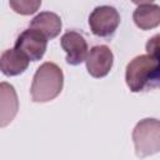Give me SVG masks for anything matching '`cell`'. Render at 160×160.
<instances>
[{"mask_svg":"<svg viewBox=\"0 0 160 160\" xmlns=\"http://www.w3.org/2000/svg\"><path fill=\"white\" fill-rule=\"evenodd\" d=\"M126 85L132 92L149 91L159 86L160 60L158 55H139L126 66Z\"/></svg>","mask_w":160,"mask_h":160,"instance_id":"6da1fadb","label":"cell"},{"mask_svg":"<svg viewBox=\"0 0 160 160\" xmlns=\"http://www.w3.org/2000/svg\"><path fill=\"white\" fill-rule=\"evenodd\" d=\"M64 74L55 62L41 64L34 78L30 89L31 99L35 102H48L54 100L62 90Z\"/></svg>","mask_w":160,"mask_h":160,"instance_id":"7a4b0ae2","label":"cell"},{"mask_svg":"<svg viewBox=\"0 0 160 160\" xmlns=\"http://www.w3.org/2000/svg\"><path fill=\"white\" fill-rule=\"evenodd\" d=\"M135 152L139 158L156 154L160 150V122L156 119L140 120L132 130Z\"/></svg>","mask_w":160,"mask_h":160,"instance_id":"3957f363","label":"cell"},{"mask_svg":"<svg viewBox=\"0 0 160 160\" xmlns=\"http://www.w3.org/2000/svg\"><path fill=\"white\" fill-rule=\"evenodd\" d=\"M120 24V15L118 10L109 5L98 6L89 16V26L94 35L99 38L111 36Z\"/></svg>","mask_w":160,"mask_h":160,"instance_id":"277c9868","label":"cell"},{"mask_svg":"<svg viewBox=\"0 0 160 160\" xmlns=\"http://www.w3.org/2000/svg\"><path fill=\"white\" fill-rule=\"evenodd\" d=\"M48 48V38L35 29L24 30L15 41V49L22 52L30 61L40 60Z\"/></svg>","mask_w":160,"mask_h":160,"instance_id":"5b68a950","label":"cell"},{"mask_svg":"<svg viewBox=\"0 0 160 160\" xmlns=\"http://www.w3.org/2000/svg\"><path fill=\"white\" fill-rule=\"evenodd\" d=\"M86 69L92 78H104L106 76L114 62L112 51L106 45L92 46L86 55Z\"/></svg>","mask_w":160,"mask_h":160,"instance_id":"8992f818","label":"cell"},{"mask_svg":"<svg viewBox=\"0 0 160 160\" xmlns=\"http://www.w3.org/2000/svg\"><path fill=\"white\" fill-rule=\"evenodd\" d=\"M60 44L62 50L66 52V62L70 65H80L85 61L89 48L85 38L78 31H68L61 39Z\"/></svg>","mask_w":160,"mask_h":160,"instance_id":"52a82bcc","label":"cell"},{"mask_svg":"<svg viewBox=\"0 0 160 160\" xmlns=\"http://www.w3.org/2000/svg\"><path fill=\"white\" fill-rule=\"evenodd\" d=\"M19 110L15 88L9 82H0V128L8 126Z\"/></svg>","mask_w":160,"mask_h":160,"instance_id":"ba28073f","label":"cell"},{"mask_svg":"<svg viewBox=\"0 0 160 160\" xmlns=\"http://www.w3.org/2000/svg\"><path fill=\"white\" fill-rule=\"evenodd\" d=\"M29 59L19 50L8 49L0 55V71L6 76L22 74L29 66Z\"/></svg>","mask_w":160,"mask_h":160,"instance_id":"9c48e42d","label":"cell"},{"mask_svg":"<svg viewBox=\"0 0 160 160\" xmlns=\"http://www.w3.org/2000/svg\"><path fill=\"white\" fill-rule=\"evenodd\" d=\"M30 28L40 31L48 39H54L61 31V19L55 12L44 11L38 14L31 20Z\"/></svg>","mask_w":160,"mask_h":160,"instance_id":"30bf717a","label":"cell"},{"mask_svg":"<svg viewBox=\"0 0 160 160\" xmlns=\"http://www.w3.org/2000/svg\"><path fill=\"white\" fill-rule=\"evenodd\" d=\"M132 20L135 25L141 30H150L160 24V8L156 4L139 5L134 14Z\"/></svg>","mask_w":160,"mask_h":160,"instance_id":"8fae6325","label":"cell"},{"mask_svg":"<svg viewBox=\"0 0 160 160\" xmlns=\"http://www.w3.org/2000/svg\"><path fill=\"white\" fill-rule=\"evenodd\" d=\"M11 9L20 15H31L41 5V0H9Z\"/></svg>","mask_w":160,"mask_h":160,"instance_id":"7c38bea8","label":"cell"},{"mask_svg":"<svg viewBox=\"0 0 160 160\" xmlns=\"http://www.w3.org/2000/svg\"><path fill=\"white\" fill-rule=\"evenodd\" d=\"M146 51H148V54L159 56V35H155L154 38L149 39V41L146 44Z\"/></svg>","mask_w":160,"mask_h":160,"instance_id":"4fadbf2b","label":"cell"},{"mask_svg":"<svg viewBox=\"0 0 160 160\" xmlns=\"http://www.w3.org/2000/svg\"><path fill=\"white\" fill-rule=\"evenodd\" d=\"M136 5H144V4H151L154 0H131Z\"/></svg>","mask_w":160,"mask_h":160,"instance_id":"5bb4252c","label":"cell"}]
</instances>
